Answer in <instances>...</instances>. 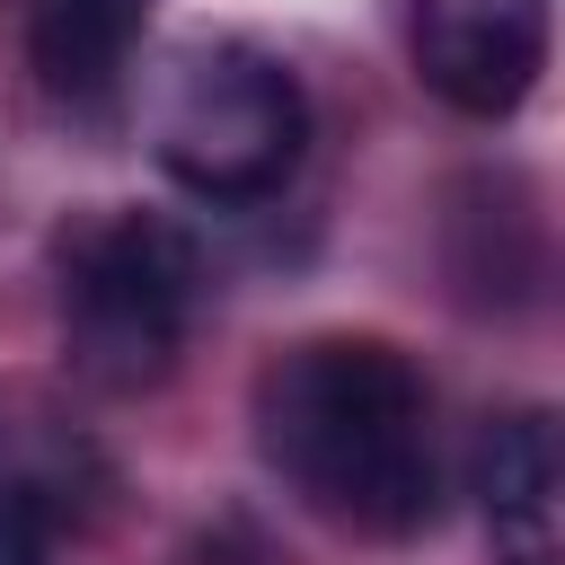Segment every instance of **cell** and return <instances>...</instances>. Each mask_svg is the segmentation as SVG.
Masks as SVG:
<instances>
[{"label": "cell", "mask_w": 565, "mask_h": 565, "mask_svg": "<svg viewBox=\"0 0 565 565\" xmlns=\"http://www.w3.org/2000/svg\"><path fill=\"white\" fill-rule=\"evenodd\" d=\"M265 468L353 539H415L441 512L433 397L388 335H309L256 371Z\"/></svg>", "instance_id": "6da1fadb"}, {"label": "cell", "mask_w": 565, "mask_h": 565, "mask_svg": "<svg viewBox=\"0 0 565 565\" xmlns=\"http://www.w3.org/2000/svg\"><path fill=\"white\" fill-rule=\"evenodd\" d=\"M203 300L194 238L159 212H88L62 238V353L88 388H159Z\"/></svg>", "instance_id": "7a4b0ae2"}, {"label": "cell", "mask_w": 565, "mask_h": 565, "mask_svg": "<svg viewBox=\"0 0 565 565\" xmlns=\"http://www.w3.org/2000/svg\"><path fill=\"white\" fill-rule=\"evenodd\" d=\"M150 150L194 203H274L309 159V88L256 44H203L168 71Z\"/></svg>", "instance_id": "3957f363"}, {"label": "cell", "mask_w": 565, "mask_h": 565, "mask_svg": "<svg viewBox=\"0 0 565 565\" xmlns=\"http://www.w3.org/2000/svg\"><path fill=\"white\" fill-rule=\"evenodd\" d=\"M547 35H556L547 0H406L415 79L468 124H503L530 106Z\"/></svg>", "instance_id": "277c9868"}, {"label": "cell", "mask_w": 565, "mask_h": 565, "mask_svg": "<svg viewBox=\"0 0 565 565\" xmlns=\"http://www.w3.org/2000/svg\"><path fill=\"white\" fill-rule=\"evenodd\" d=\"M556 486H565V459H556V415L547 406L494 415L477 433V503H486V530L503 539L512 565H547V547H556Z\"/></svg>", "instance_id": "5b68a950"}, {"label": "cell", "mask_w": 565, "mask_h": 565, "mask_svg": "<svg viewBox=\"0 0 565 565\" xmlns=\"http://www.w3.org/2000/svg\"><path fill=\"white\" fill-rule=\"evenodd\" d=\"M150 26V0H26V53H35V79L97 115L115 88H124V62Z\"/></svg>", "instance_id": "8992f818"}, {"label": "cell", "mask_w": 565, "mask_h": 565, "mask_svg": "<svg viewBox=\"0 0 565 565\" xmlns=\"http://www.w3.org/2000/svg\"><path fill=\"white\" fill-rule=\"evenodd\" d=\"M0 565H62L44 486H9V494H0Z\"/></svg>", "instance_id": "52a82bcc"}]
</instances>
